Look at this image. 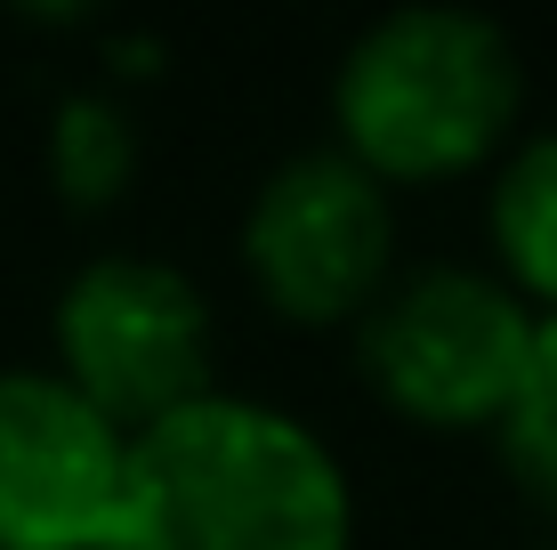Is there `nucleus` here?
Returning <instances> with one entry per match:
<instances>
[{"mask_svg": "<svg viewBox=\"0 0 557 550\" xmlns=\"http://www.w3.org/2000/svg\"><path fill=\"white\" fill-rule=\"evenodd\" d=\"M49 179L73 211H106L138 179V130L113 98H65L49 122Z\"/></svg>", "mask_w": 557, "mask_h": 550, "instance_id": "8", "label": "nucleus"}, {"mask_svg": "<svg viewBox=\"0 0 557 550\" xmlns=\"http://www.w3.org/2000/svg\"><path fill=\"white\" fill-rule=\"evenodd\" d=\"M129 438L57 372H0V550H122Z\"/></svg>", "mask_w": 557, "mask_h": 550, "instance_id": "6", "label": "nucleus"}, {"mask_svg": "<svg viewBox=\"0 0 557 550\" xmlns=\"http://www.w3.org/2000/svg\"><path fill=\"white\" fill-rule=\"evenodd\" d=\"M348 469L307 421L210 389L129 438L122 550H348Z\"/></svg>", "mask_w": 557, "mask_h": 550, "instance_id": "1", "label": "nucleus"}, {"mask_svg": "<svg viewBox=\"0 0 557 550\" xmlns=\"http://www.w3.org/2000/svg\"><path fill=\"white\" fill-rule=\"evenodd\" d=\"M502 453H509L517 486L557 518V316H542V332H533L525 389L502 413Z\"/></svg>", "mask_w": 557, "mask_h": 550, "instance_id": "9", "label": "nucleus"}, {"mask_svg": "<svg viewBox=\"0 0 557 550\" xmlns=\"http://www.w3.org/2000/svg\"><path fill=\"white\" fill-rule=\"evenodd\" d=\"M243 268L283 325H363L396 268L388 186L348 155H292L251 195Z\"/></svg>", "mask_w": 557, "mask_h": 550, "instance_id": "5", "label": "nucleus"}, {"mask_svg": "<svg viewBox=\"0 0 557 550\" xmlns=\"http://www.w3.org/2000/svg\"><path fill=\"white\" fill-rule=\"evenodd\" d=\"M57 381L82 389L122 438L210 396V300L162 259L113 252L57 292Z\"/></svg>", "mask_w": 557, "mask_h": 550, "instance_id": "4", "label": "nucleus"}, {"mask_svg": "<svg viewBox=\"0 0 557 550\" xmlns=\"http://www.w3.org/2000/svg\"><path fill=\"white\" fill-rule=\"evenodd\" d=\"M485 227H493V259H502V283L517 300H542L557 316V130L509 146L502 170H493L485 195Z\"/></svg>", "mask_w": 557, "mask_h": 550, "instance_id": "7", "label": "nucleus"}, {"mask_svg": "<svg viewBox=\"0 0 557 550\" xmlns=\"http://www.w3.org/2000/svg\"><path fill=\"white\" fill-rule=\"evenodd\" d=\"M542 316L502 276L420 268L372 300L356 325L363 372L405 421L429 429H502L509 396L525 389Z\"/></svg>", "mask_w": 557, "mask_h": 550, "instance_id": "3", "label": "nucleus"}, {"mask_svg": "<svg viewBox=\"0 0 557 550\" xmlns=\"http://www.w3.org/2000/svg\"><path fill=\"white\" fill-rule=\"evenodd\" d=\"M525 65L476 9H388L363 25L332 82L339 155L380 186H429L509 146Z\"/></svg>", "mask_w": 557, "mask_h": 550, "instance_id": "2", "label": "nucleus"}]
</instances>
